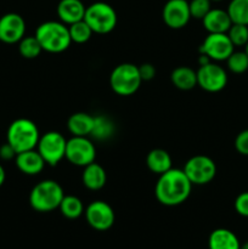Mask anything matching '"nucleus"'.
Returning <instances> with one entry per match:
<instances>
[{
  "label": "nucleus",
  "instance_id": "nucleus-1",
  "mask_svg": "<svg viewBox=\"0 0 248 249\" xmlns=\"http://www.w3.org/2000/svg\"><path fill=\"white\" fill-rule=\"evenodd\" d=\"M192 184L182 169L172 168L159 175L155 195L160 204L167 207L180 206L191 195Z\"/></svg>",
  "mask_w": 248,
  "mask_h": 249
},
{
  "label": "nucleus",
  "instance_id": "nucleus-2",
  "mask_svg": "<svg viewBox=\"0 0 248 249\" xmlns=\"http://www.w3.org/2000/svg\"><path fill=\"white\" fill-rule=\"evenodd\" d=\"M34 36L38 39L43 51L51 53H63L72 43L68 26L61 21L43 22L39 24Z\"/></svg>",
  "mask_w": 248,
  "mask_h": 249
},
{
  "label": "nucleus",
  "instance_id": "nucleus-3",
  "mask_svg": "<svg viewBox=\"0 0 248 249\" xmlns=\"http://www.w3.org/2000/svg\"><path fill=\"white\" fill-rule=\"evenodd\" d=\"M65 197L62 186L55 180H43L32 189L29 194V204L39 213H50L60 207Z\"/></svg>",
  "mask_w": 248,
  "mask_h": 249
},
{
  "label": "nucleus",
  "instance_id": "nucleus-4",
  "mask_svg": "<svg viewBox=\"0 0 248 249\" xmlns=\"http://www.w3.org/2000/svg\"><path fill=\"white\" fill-rule=\"evenodd\" d=\"M40 139L39 129L33 121L27 118L15 119L6 131L7 143L12 146L16 153L34 150Z\"/></svg>",
  "mask_w": 248,
  "mask_h": 249
},
{
  "label": "nucleus",
  "instance_id": "nucleus-5",
  "mask_svg": "<svg viewBox=\"0 0 248 249\" xmlns=\"http://www.w3.org/2000/svg\"><path fill=\"white\" fill-rule=\"evenodd\" d=\"M142 79L139 73L138 66L133 63H121L109 75L111 89L119 96H130L140 88Z\"/></svg>",
  "mask_w": 248,
  "mask_h": 249
},
{
  "label": "nucleus",
  "instance_id": "nucleus-6",
  "mask_svg": "<svg viewBox=\"0 0 248 249\" xmlns=\"http://www.w3.org/2000/svg\"><path fill=\"white\" fill-rule=\"evenodd\" d=\"M84 21L89 24L91 31L97 34H107L117 26V12L109 4L96 1L85 10Z\"/></svg>",
  "mask_w": 248,
  "mask_h": 249
},
{
  "label": "nucleus",
  "instance_id": "nucleus-7",
  "mask_svg": "<svg viewBox=\"0 0 248 249\" xmlns=\"http://www.w3.org/2000/svg\"><path fill=\"white\" fill-rule=\"evenodd\" d=\"M67 140L58 131H48L40 136L36 151L40 153L46 164L55 167L66 156Z\"/></svg>",
  "mask_w": 248,
  "mask_h": 249
},
{
  "label": "nucleus",
  "instance_id": "nucleus-8",
  "mask_svg": "<svg viewBox=\"0 0 248 249\" xmlns=\"http://www.w3.org/2000/svg\"><path fill=\"white\" fill-rule=\"evenodd\" d=\"M66 160L77 167H87L95 162L96 148L88 136H72L66 145Z\"/></svg>",
  "mask_w": 248,
  "mask_h": 249
},
{
  "label": "nucleus",
  "instance_id": "nucleus-9",
  "mask_svg": "<svg viewBox=\"0 0 248 249\" xmlns=\"http://www.w3.org/2000/svg\"><path fill=\"white\" fill-rule=\"evenodd\" d=\"M184 173L192 185H207L216 175V165L208 156L197 155L190 158L184 167Z\"/></svg>",
  "mask_w": 248,
  "mask_h": 249
},
{
  "label": "nucleus",
  "instance_id": "nucleus-10",
  "mask_svg": "<svg viewBox=\"0 0 248 249\" xmlns=\"http://www.w3.org/2000/svg\"><path fill=\"white\" fill-rule=\"evenodd\" d=\"M235 51L226 33H208L199 46V53L208 56L212 61H226Z\"/></svg>",
  "mask_w": 248,
  "mask_h": 249
},
{
  "label": "nucleus",
  "instance_id": "nucleus-11",
  "mask_svg": "<svg viewBox=\"0 0 248 249\" xmlns=\"http://www.w3.org/2000/svg\"><path fill=\"white\" fill-rule=\"evenodd\" d=\"M197 72V85L208 92L221 91L228 84V73L221 66L209 62L199 66Z\"/></svg>",
  "mask_w": 248,
  "mask_h": 249
},
{
  "label": "nucleus",
  "instance_id": "nucleus-12",
  "mask_svg": "<svg viewBox=\"0 0 248 249\" xmlns=\"http://www.w3.org/2000/svg\"><path fill=\"white\" fill-rule=\"evenodd\" d=\"M88 224L96 231H107L113 226L114 211L105 201H94L84 211Z\"/></svg>",
  "mask_w": 248,
  "mask_h": 249
},
{
  "label": "nucleus",
  "instance_id": "nucleus-13",
  "mask_svg": "<svg viewBox=\"0 0 248 249\" xmlns=\"http://www.w3.org/2000/svg\"><path fill=\"white\" fill-rule=\"evenodd\" d=\"M162 17L164 23L172 29H181L191 19L187 0H168L163 6Z\"/></svg>",
  "mask_w": 248,
  "mask_h": 249
},
{
  "label": "nucleus",
  "instance_id": "nucleus-14",
  "mask_svg": "<svg viewBox=\"0 0 248 249\" xmlns=\"http://www.w3.org/2000/svg\"><path fill=\"white\" fill-rule=\"evenodd\" d=\"M26 34V22L23 17L15 12H9L0 17V41L16 44Z\"/></svg>",
  "mask_w": 248,
  "mask_h": 249
},
{
  "label": "nucleus",
  "instance_id": "nucleus-15",
  "mask_svg": "<svg viewBox=\"0 0 248 249\" xmlns=\"http://www.w3.org/2000/svg\"><path fill=\"white\" fill-rule=\"evenodd\" d=\"M17 169L26 175H38L43 172L45 167V160L40 156V153L34 148V150L24 151V152L17 153L15 157Z\"/></svg>",
  "mask_w": 248,
  "mask_h": 249
},
{
  "label": "nucleus",
  "instance_id": "nucleus-16",
  "mask_svg": "<svg viewBox=\"0 0 248 249\" xmlns=\"http://www.w3.org/2000/svg\"><path fill=\"white\" fill-rule=\"evenodd\" d=\"M85 10L82 0H61L57 5V16L61 22L70 26L84 19Z\"/></svg>",
  "mask_w": 248,
  "mask_h": 249
},
{
  "label": "nucleus",
  "instance_id": "nucleus-17",
  "mask_svg": "<svg viewBox=\"0 0 248 249\" xmlns=\"http://www.w3.org/2000/svg\"><path fill=\"white\" fill-rule=\"evenodd\" d=\"M203 27L208 33H228L232 21L226 10L213 9L202 19Z\"/></svg>",
  "mask_w": 248,
  "mask_h": 249
},
{
  "label": "nucleus",
  "instance_id": "nucleus-18",
  "mask_svg": "<svg viewBox=\"0 0 248 249\" xmlns=\"http://www.w3.org/2000/svg\"><path fill=\"white\" fill-rule=\"evenodd\" d=\"M82 181L83 185L90 191H99L106 185V170L97 163H90L89 165L84 167L82 174Z\"/></svg>",
  "mask_w": 248,
  "mask_h": 249
},
{
  "label": "nucleus",
  "instance_id": "nucleus-19",
  "mask_svg": "<svg viewBox=\"0 0 248 249\" xmlns=\"http://www.w3.org/2000/svg\"><path fill=\"white\" fill-rule=\"evenodd\" d=\"M241 242L237 236L229 229H215L208 238L209 249H240Z\"/></svg>",
  "mask_w": 248,
  "mask_h": 249
},
{
  "label": "nucleus",
  "instance_id": "nucleus-20",
  "mask_svg": "<svg viewBox=\"0 0 248 249\" xmlns=\"http://www.w3.org/2000/svg\"><path fill=\"white\" fill-rule=\"evenodd\" d=\"M94 126V117L85 112H77L68 118L67 128L73 136H90Z\"/></svg>",
  "mask_w": 248,
  "mask_h": 249
},
{
  "label": "nucleus",
  "instance_id": "nucleus-21",
  "mask_svg": "<svg viewBox=\"0 0 248 249\" xmlns=\"http://www.w3.org/2000/svg\"><path fill=\"white\" fill-rule=\"evenodd\" d=\"M170 80L175 88L187 91L194 89L197 85V72L187 66H180L173 71L170 74Z\"/></svg>",
  "mask_w": 248,
  "mask_h": 249
},
{
  "label": "nucleus",
  "instance_id": "nucleus-22",
  "mask_svg": "<svg viewBox=\"0 0 248 249\" xmlns=\"http://www.w3.org/2000/svg\"><path fill=\"white\" fill-rule=\"evenodd\" d=\"M172 163L170 155L162 148H155V150L150 151L146 157V164H147L148 169L158 175L172 169Z\"/></svg>",
  "mask_w": 248,
  "mask_h": 249
},
{
  "label": "nucleus",
  "instance_id": "nucleus-23",
  "mask_svg": "<svg viewBox=\"0 0 248 249\" xmlns=\"http://www.w3.org/2000/svg\"><path fill=\"white\" fill-rule=\"evenodd\" d=\"M58 209H60L61 214L65 218L71 219V220L80 218L84 214V204H83V202L80 201V198L72 196V195H67V196L65 195Z\"/></svg>",
  "mask_w": 248,
  "mask_h": 249
},
{
  "label": "nucleus",
  "instance_id": "nucleus-24",
  "mask_svg": "<svg viewBox=\"0 0 248 249\" xmlns=\"http://www.w3.org/2000/svg\"><path fill=\"white\" fill-rule=\"evenodd\" d=\"M114 123L106 116H95L94 117V126L90 136H92L96 140H108L114 134Z\"/></svg>",
  "mask_w": 248,
  "mask_h": 249
},
{
  "label": "nucleus",
  "instance_id": "nucleus-25",
  "mask_svg": "<svg viewBox=\"0 0 248 249\" xmlns=\"http://www.w3.org/2000/svg\"><path fill=\"white\" fill-rule=\"evenodd\" d=\"M226 11L232 23L248 26V0H231Z\"/></svg>",
  "mask_w": 248,
  "mask_h": 249
},
{
  "label": "nucleus",
  "instance_id": "nucleus-26",
  "mask_svg": "<svg viewBox=\"0 0 248 249\" xmlns=\"http://www.w3.org/2000/svg\"><path fill=\"white\" fill-rule=\"evenodd\" d=\"M18 51L22 57L27 58V60H33L40 55L43 49L35 36H24L18 41Z\"/></svg>",
  "mask_w": 248,
  "mask_h": 249
},
{
  "label": "nucleus",
  "instance_id": "nucleus-27",
  "mask_svg": "<svg viewBox=\"0 0 248 249\" xmlns=\"http://www.w3.org/2000/svg\"><path fill=\"white\" fill-rule=\"evenodd\" d=\"M68 31H70L72 43L77 44L87 43V41L91 38L92 33H94V32L91 31V28L89 27V24H88L84 19L75 22V23L73 24H70V26H68Z\"/></svg>",
  "mask_w": 248,
  "mask_h": 249
},
{
  "label": "nucleus",
  "instance_id": "nucleus-28",
  "mask_svg": "<svg viewBox=\"0 0 248 249\" xmlns=\"http://www.w3.org/2000/svg\"><path fill=\"white\" fill-rule=\"evenodd\" d=\"M228 68L235 74H242L248 70V55L246 51H233L226 60Z\"/></svg>",
  "mask_w": 248,
  "mask_h": 249
},
{
  "label": "nucleus",
  "instance_id": "nucleus-29",
  "mask_svg": "<svg viewBox=\"0 0 248 249\" xmlns=\"http://www.w3.org/2000/svg\"><path fill=\"white\" fill-rule=\"evenodd\" d=\"M226 34L233 46H246V44L248 43V26L245 24L232 23Z\"/></svg>",
  "mask_w": 248,
  "mask_h": 249
},
{
  "label": "nucleus",
  "instance_id": "nucleus-30",
  "mask_svg": "<svg viewBox=\"0 0 248 249\" xmlns=\"http://www.w3.org/2000/svg\"><path fill=\"white\" fill-rule=\"evenodd\" d=\"M189 9L191 18L203 19V17L211 11L212 1L211 0H191L189 1Z\"/></svg>",
  "mask_w": 248,
  "mask_h": 249
},
{
  "label": "nucleus",
  "instance_id": "nucleus-31",
  "mask_svg": "<svg viewBox=\"0 0 248 249\" xmlns=\"http://www.w3.org/2000/svg\"><path fill=\"white\" fill-rule=\"evenodd\" d=\"M235 211L238 215L248 218V191L242 192L236 197Z\"/></svg>",
  "mask_w": 248,
  "mask_h": 249
},
{
  "label": "nucleus",
  "instance_id": "nucleus-32",
  "mask_svg": "<svg viewBox=\"0 0 248 249\" xmlns=\"http://www.w3.org/2000/svg\"><path fill=\"white\" fill-rule=\"evenodd\" d=\"M235 148L240 155L248 156V129L242 130L236 136Z\"/></svg>",
  "mask_w": 248,
  "mask_h": 249
},
{
  "label": "nucleus",
  "instance_id": "nucleus-33",
  "mask_svg": "<svg viewBox=\"0 0 248 249\" xmlns=\"http://www.w3.org/2000/svg\"><path fill=\"white\" fill-rule=\"evenodd\" d=\"M138 68L142 82H148V80H152L153 78H155L156 68L152 63H142V65L139 66Z\"/></svg>",
  "mask_w": 248,
  "mask_h": 249
},
{
  "label": "nucleus",
  "instance_id": "nucleus-34",
  "mask_svg": "<svg viewBox=\"0 0 248 249\" xmlns=\"http://www.w3.org/2000/svg\"><path fill=\"white\" fill-rule=\"evenodd\" d=\"M16 151L12 148V146L10 145V143H5V145H2L1 147H0V158H1L2 160H11L12 158L16 157Z\"/></svg>",
  "mask_w": 248,
  "mask_h": 249
},
{
  "label": "nucleus",
  "instance_id": "nucleus-35",
  "mask_svg": "<svg viewBox=\"0 0 248 249\" xmlns=\"http://www.w3.org/2000/svg\"><path fill=\"white\" fill-rule=\"evenodd\" d=\"M5 179H6V173H5L4 167L0 164V186H2V184L5 182Z\"/></svg>",
  "mask_w": 248,
  "mask_h": 249
},
{
  "label": "nucleus",
  "instance_id": "nucleus-36",
  "mask_svg": "<svg viewBox=\"0 0 248 249\" xmlns=\"http://www.w3.org/2000/svg\"><path fill=\"white\" fill-rule=\"evenodd\" d=\"M240 249H248V241H247V242L242 243V245H241Z\"/></svg>",
  "mask_w": 248,
  "mask_h": 249
},
{
  "label": "nucleus",
  "instance_id": "nucleus-37",
  "mask_svg": "<svg viewBox=\"0 0 248 249\" xmlns=\"http://www.w3.org/2000/svg\"><path fill=\"white\" fill-rule=\"evenodd\" d=\"M245 51H246V53H247V55H248V43L247 44H246V46H245Z\"/></svg>",
  "mask_w": 248,
  "mask_h": 249
},
{
  "label": "nucleus",
  "instance_id": "nucleus-38",
  "mask_svg": "<svg viewBox=\"0 0 248 249\" xmlns=\"http://www.w3.org/2000/svg\"><path fill=\"white\" fill-rule=\"evenodd\" d=\"M211 1H221V0H211Z\"/></svg>",
  "mask_w": 248,
  "mask_h": 249
}]
</instances>
